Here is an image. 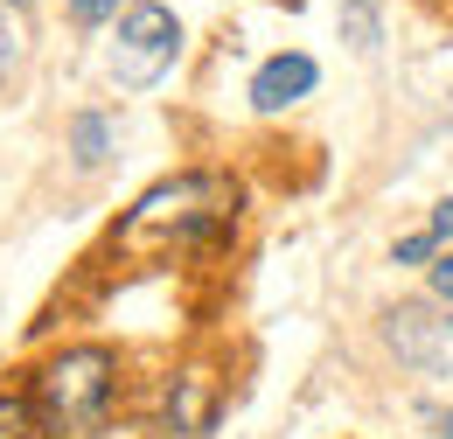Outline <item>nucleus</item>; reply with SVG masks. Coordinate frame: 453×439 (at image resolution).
Instances as JSON below:
<instances>
[{
	"label": "nucleus",
	"instance_id": "f257e3e1",
	"mask_svg": "<svg viewBox=\"0 0 453 439\" xmlns=\"http://www.w3.org/2000/svg\"><path fill=\"white\" fill-rule=\"evenodd\" d=\"M230 210H237V189H230L224 174L188 167V174H174V181H154V189L133 203V217L119 223V251L174 258V251L217 237V230L230 223Z\"/></svg>",
	"mask_w": 453,
	"mask_h": 439
},
{
	"label": "nucleus",
	"instance_id": "f03ea898",
	"mask_svg": "<svg viewBox=\"0 0 453 439\" xmlns=\"http://www.w3.org/2000/svg\"><path fill=\"white\" fill-rule=\"evenodd\" d=\"M112 390H119L112 349H63L42 363L28 412H35L42 439H91L112 412Z\"/></svg>",
	"mask_w": 453,
	"mask_h": 439
},
{
	"label": "nucleus",
	"instance_id": "7ed1b4c3",
	"mask_svg": "<svg viewBox=\"0 0 453 439\" xmlns=\"http://www.w3.org/2000/svg\"><path fill=\"white\" fill-rule=\"evenodd\" d=\"M174 50H181V21H174L161 0H133L119 14V35H112V77L126 91H154L168 77Z\"/></svg>",
	"mask_w": 453,
	"mask_h": 439
},
{
	"label": "nucleus",
	"instance_id": "20e7f679",
	"mask_svg": "<svg viewBox=\"0 0 453 439\" xmlns=\"http://www.w3.org/2000/svg\"><path fill=\"white\" fill-rule=\"evenodd\" d=\"M384 342L397 349L404 370L418 377H447L453 370V307L447 300H404L384 314Z\"/></svg>",
	"mask_w": 453,
	"mask_h": 439
},
{
	"label": "nucleus",
	"instance_id": "39448f33",
	"mask_svg": "<svg viewBox=\"0 0 453 439\" xmlns=\"http://www.w3.org/2000/svg\"><path fill=\"white\" fill-rule=\"evenodd\" d=\"M314 84H321V63H314V56H300V50L265 56L258 77H251V105L258 112H286V105H300V98H314Z\"/></svg>",
	"mask_w": 453,
	"mask_h": 439
},
{
	"label": "nucleus",
	"instance_id": "423d86ee",
	"mask_svg": "<svg viewBox=\"0 0 453 439\" xmlns=\"http://www.w3.org/2000/svg\"><path fill=\"white\" fill-rule=\"evenodd\" d=\"M70 154H77V167H105V154H112V126H105L98 112H77V119H70Z\"/></svg>",
	"mask_w": 453,
	"mask_h": 439
},
{
	"label": "nucleus",
	"instance_id": "0eeeda50",
	"mask_svg": "<svg viewBox=\"0 0 453 439\" xmlns=\"http://www.w3.org/2000/svg\"><path fill=\"white\" fill-rule=\"evenodd\" d=\"M342 42L363 50V56L384 42V14H377V0H342Z\"/></svg>",
	"mask_w": 453,
	"mask_h": 439
},
{
	"label": "nucleus",
	"instance_id": "6e6552de",
	"mask_svg": "<svg viewBox=\"0 0 453 439\" xmlns=\"http://www.w3.org/2000/svg\"><path fill=\"white\" fill-rule=\"evenodd\" d=\"M21 42H28V28H21V7H7V0H0V84L21 70Z\"/></svg>",
	"mask_w": 453,
	"mask_h": 439
},
{
	"label": "nucleus",
	"instance_id": "1a4fd4ad",
	"mask_svg": "<svg viewBox=\"0 0 453 439\" xmlns=\"http://www.w3.org/2000/svg\"><path fill=\"white\" fill-rule=\"evenodd\" d=\"M391 258H397V266H433V258H440V237H433V223H426V230H411V237H397Z\"/></svg>",
	"mask_w": 453,
	"mask_h": 439
},
{
	"label": "nucleus",
	"instance_id": "9d476101",
	"mask_svg": "<svg viewBox=\"0 0 453 439\" xmlns=\"http://www.w3.org/2000/svg\"><path fill=\"white\" fill-rule=\"evenodd\" d=\"M28 397H14V390H0V439H28Z\"/></svg>",
	"mask_w": 453,
	"mask_h": 439
},
{
	"label": "nucleus",
	"instance_id": "9b49d317",
	"mask_svg": "<svg viewBox=\"0 0 453 439\" xmlns=\"http://www.w3.org/2000/svg\"><path fill=\"white\" fill-rule=\"evenodd\" d=\"M426 273H433V293H440V300L453 307V251H440V258H433Z\"/></svg>",
	"mask_w": 453,
	"mask_h": 439
},
{
	"label": "nucleus",
	"instance_id": "f8f14e48",
	"mask_svg": "<svg viewBox=\"0 0 453 439\" xmlns=\"http://www.w3.org/2000/svg\"><path fill=\"white\" fill-rule=\"evenodd\" d=\"M70 14L77 21H105V14H119V0H70Z\"/></svg>",
	"mask_w": 453,
	"mask_h": 439
},
{
	"label": "nucleus",
	"instance_id": "ddd939ff",
	"mask_svg": "<svg viewBox=\"0 0 453 439\" xmlns=\"http://www.w3.org/2000/svg\"><path fill=\"white\" fill-rule=\"evenodd\" d=\"M433 237H440V244L453 237V203H440V210H433Z\"/></svg>",
	"mask_w": 453,
	"mask_h": 439
},
{
	"label": "nucleus",
	"instance_id": "4468645a",
	"mask_svg": "<svg viewBox=\"0 0 453 439\" xmlns=\"http://www.w3.org/2000/svg\"><path fill=\"white\" fill-rule=\"evenodd\" d=\"M440 439H453V412H447V419H440Z\"/></svg>",
	"mask_w": 453,
	"mask_h": 439
},
{
	"label": "nucleus",
	"instance_id": "2eb2a0df",
	"mask_svg": "<svg viewBox=\"0 0 453 439\" xmlns=\"http://www.w3.org/2000/svg\"><path fill=\"white\" fill-rule=\"evenodd\" d=\"M7 7H28V0H7Z\"/></svg>",
	"mask_w": 453,
	"mask_h": 439
}]
</instances>
